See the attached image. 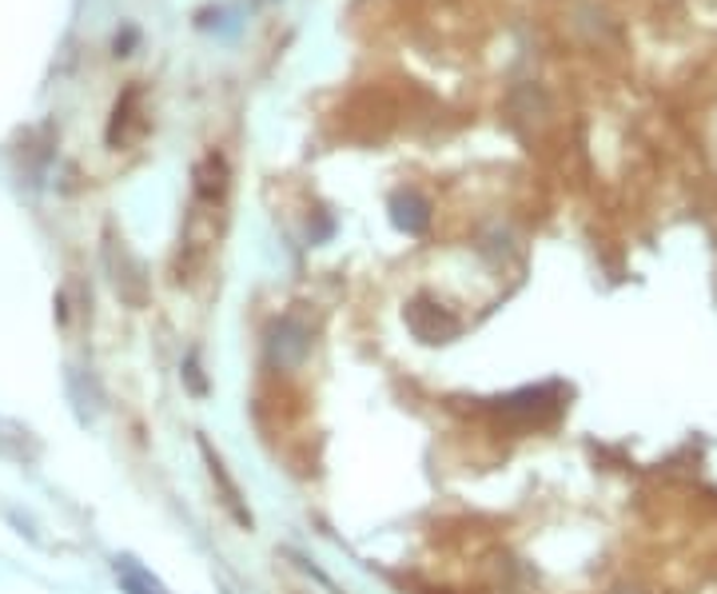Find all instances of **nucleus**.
Returning a JSON list of instances; mask_svg holds the SVG:
<instances>
[{"label": "nucleus", "instance_id": "nucleus-2", "mask_svg": "<svg viewBox=\"0 0 717 594\" xmlns=\"http://www.w3.org/2000/svg\"><path fill=\"white\" fill-rule=\"evenodd\" d=\"M199 451H204V460H208V471H211V479L219 483V490H224V507H228L231 515H236V522L239 527H251V515H248V507H243V495H239V487L231 483V475L224 471V463L211 455V447L199 439Z\"/></svg>", "mask_w": 717, "mask_h": 594}, {"label": "nucleus", "instance_id": "nucleus-1", "mask_svg": "<svg viewBox=\"0 0 717 594\" xmlns=\"http://www.w3.org/2000/svg\"><path fill=\"white\" fill-rule=\"evenodd\" d=\"M307 327L300 324V320H292V315H287V320H280V324H275V332H271V352H275V359H280V364H300L303 355H307Z\"/></svg>", "mask_w": 717, "mask_h": 594}, {"label": "nucleus", "instance_id": "nucleus-3", "mask_svg": "<svg viewBox=\"0 0 717 594\" xmlns=\"http://www.w3.org/2000/svg\"><path fill=\"white\" fill-rule=\"evenodd\" d=\"M116 579H120V586H124L128 594H167L164 586H160L144 566L135 563V559H128V554L116 559Z\"/></svg>", "mask_w": 717, "mask_h": 594}, {"label": "nucleus", "instance_id": "nucleus-4", "mask_svg": "<svg viewBox=\"0 0 717 594\" xmlns=\"http://www.w3.org/2000/svg\"><path fill=\"white\" fill-rule=\"evenodd\" d=\"M132 44H135V29H124V36H116V56H128Z\"/></svg>", "mask_w": 717, "mask_h": 594}]
</instances>
